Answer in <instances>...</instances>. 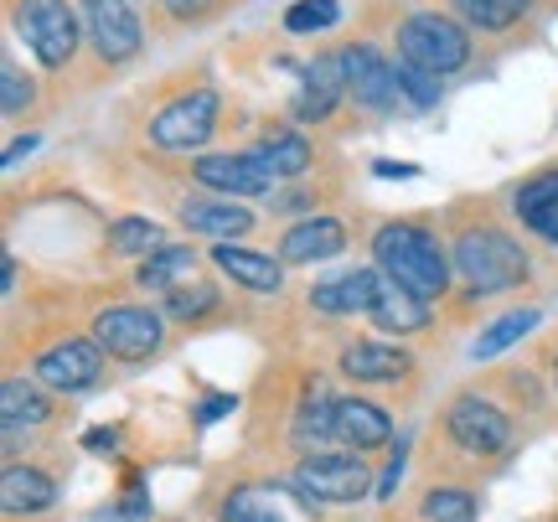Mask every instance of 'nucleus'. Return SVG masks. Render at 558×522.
Wrapping results in <instances>:
<instances>
[{"mask_svg":"<svg viewBox=\"0 0 558 522\" xmlns=\"http://www.w3.org/2000/svg\"><path fill=\"white\" fill-rule=\"evenodd\" d=\"M373 259H378L383 275H393L403 290H414L424 301H435V295L450 290V259H445V248H439L435 233H424L414 222H388V228H378Z\"/></svg>","mask_w":558,"mask_h":522,"instance_id":"f257e3e1","label":"nucleus"},{"mask_svg":"<svg viewBox=\"0 0 558 522\" xmlns=\"http://www.w3.org/2000/svg\"><path fill=\"white\" fill-rule=\"evenodd\" d=\"M399 58L429 68L439 78L460 73L471 62V37L456 16H439V11H414V16L399 26Z\"/></svg>","mask_w":558,"mask_h":522,"instance_id":"f03ea898","label":"nucleus"},{"mask_svg":"<svg viewBox=\"0 0 558 522\" xmlns=\"http://www.w3.org/2000/svg\"><path fill=\"white\" fill-rule=\"evenodd\" d=\"M456 269L465 275V284H471V290L492 295V290L518 284L522 275H527V259H522V248L507 239V233L471 228V233H460V243H456Z\"/></svg>","mask_w":558,"mask_h":522,"instance_id":"7ed1b4c3","label":"nucleus"},{"mask_svg":"<svg viewBox=\"0 0 558 522\" xmlns=\"http://www.w3.org/2000/svg\"><path fill=\"white\" fill-rule=\"evenodd\" d=\"M78 11L68 0H16V32L41 68H68L78 52Z\"/></svg>","mask_w":558,"mask_h":522,"instance_id":"20e7f679","label":"nucleus"},{"mask_svg":"<svg viewBox=\"0 0 558 522\" xmlns=\"http://www.w3.org/2000/svg\"><path fill=\"white\" fill-rule=\"evenodd\" d=\"M213 124H218V94L192 88L150 120V145L156 150H197V145L213 141Z\"/></svg>","mask_w":558,"mask_h":522,"instance_id":"39448f33","label":"nucleus"},{"mask_svg":"<svg viewBox=\"0 0 558 522\" xmlns=\"http://www.w3.org/2000/svg\"><path fill=\"white\" fill-rule=\"evenodd\" d=\"M337 68H341V83H347V99L362 104V109H393L403 99L399 94V73H393V62L383 58L378 47H367V41H352V47H341L337 52Z\"/></svg>","mask_w":558,"mask_h":522,"instance_id":"423d86ee","label":"nucleus"},{"mask_svg":"<svg viewBox=\"0 0 558 522\" xmlns=\"http://www.w3.org/2000/svg\"><path fill=\"white\" fill-rule=\"evenodd\" d=\"M160 337H166V326H160V316L150 305H109V311H99V321H94V342L120 362L150 357L160 347Z\"/></svg>","mask_w":558,"mask_h":522,"instance_id":"0eeeda50","label":"nucleus"},{"mask_svg":"<svg viewBox=\"0 0 558 522\" xmlns=\"http://www.w3.org/2000/svg\"><path fill=\"white\" fill-rule=\"evenodd\" d=\"M295 482L311 502H357L362 491H367V465H362V450H352V456L316 450V456L300 461Z\"/></svg>","mask_w":558,"mask_h":522,"instance_id":"6e6552de","label":"nucleus"},{"mask_svg":"<svg viewBox=\"0 0 558 522\" xmlns=\"http://www.w3.org/2000/svg\"><path fill=\"white\" fill-rule=\"evenodd\" d=\"M445 429H450V440H456L460 450H471V456H497V450H507V440H512V420L501 414L497 403L476 399V393H465V399L450 403Z\"/></svg>","mask_w":558,"mask_h":522,"instance_id":"1a4fd4ad","label":"nucleus"},{"mask_svg":"<svg viewBox=\"0 0 558 522\" xmlns=\"http://www.w3.org/2000/svg\"><path fill=\"white\" fill-rule=\"evenodd\" d=\"M83 21H88V37H94V52L104 62H130L140 58V32L130 0H83Z\"/></svg>","mask_w":558,"mask_h":522,"instance_id":"9d476101","label":"nucleus"},{"mask_svg":"<svg viewBox=\"0 0 558 522\" xmlns=\"http://www.w3.org/2000/svg\"><path fill=\"white\" fill-rule=\"evenodd\" d=\"M99 362H104V347L88 342V337H68V342L47 347L37 357V378L47 388H62V393H78L88 383L99 378Z\"/></svg>","mask_w":558,"mask_h":522,"instance_id":"9b49d317","label":"nucleus"},{"mask_svg":"<svg viewBox=\"0 0 558 522\" xmlns=\"http://www.w3.org/2000/svg\"><path fill=\"white\" fill-rule=\"evenodd\" d=\"M192 177H197L202 186L222 192V197H259V192H269L279 181L254 150H248V156H202V161L192 166Z\"/></svg>","mask_w":558,"mask_h":522,"instance_id":"f8f14e48","label":"nucleus"},{"mask_svg":"<svg viewBox=\"0 0 558 522\" xmlns=\"http://www.w3.org/2000/svg\"><path fill=\"white\" fill-rule=\"evenodd\" d=\"M347 94L341 83V68H337V52L331 58H316L300 68V94H295V120L305 124H326L337 114V99Z\"/></svg>","mask_w":558,"mask_h":522,"instance_id":"ddd939ff","label":"nucleus"},{"mask_svg":"<svg viewBox=\"0 0 558 522\" xmlns=\"http://www.w3.org/2000/svg\"><path fill=\"white\" fill-rule=\"evenodd\" d=\"M367 316H373L383 331L409 337V331H424V326H429V305H424V295L403 290L393 275H383L378 269V290H373V311H367Z\"/></svg>","mask_w":558,"mask_h":522,"instance_id":"4468645a","label":"nucleus"},{"mask_svg":"<svg viewBox=\"0 0 558 522\" xmlns=\"http://www.w3.org/2000/svg\"><path fill=\"white\" fill-rule=\"evenodd\" d=\"M52 502H58V486H52L47 471H37V465H5V476H0V507H5V518H37Z\"/></svg>","mask_w":558,"mask_h":522,"instance_id":"2eb2a0df","label":"nucleus"},{"mask_svg":"<svg viewBox=\"0 0 558 522\" xmlns=\"http://www.w3.org/2000/svg\"><path fill=\"white\" fill-rule=\"evenodd\" d=\"M341 243H347V233H341L337 218H305L279 239V259L284 264H320V259H331V254H341Z\"/></svg>","mask_w":558,"mask_h":522,"instance_id":"dca6fc26","label":"nucleus"},{"mask_svg":"<svg viewBox=\"0 0 558 522\" xmlns=\"http://www.w3.org/2000/svg\"><path fill=\"white\" fill-rule=\"evenodd\" d=\"M409 352L403 347H383V342H352L341 352V373L357 383H399L409 378Z\"/></svg>","mask_w":558,"mask_h":522,"instance_id":"f3484780","label":"nucleus"},{"mask_svg":"<svg viewBox=\"0 0 558 522\" xmlns=\"http://www.w3.org/2000/svg\"><path fill=\"white\" fill-rule=\"evenodd\" d=\"M388 435H393V420L378 403L337 399V440H347L352 450H378V445H388Z\"/></svg>","mask_w":558,"mask_h":522,"instance_id":"a211bd4d","label":"nucleus"},{"mask_svg":"<svg viewBox=\"0 0 558 522\" xmlns=\"http://www.w3.org/2000/svg\"><path fill=\"white\" fill-rule=\"evenodd\" d=\"M213 264H218L228 280L248 284V290H279V284H284V269H279L275 259H264L254 248H239V243H218V248H213Z\"/></svg>","mask_w":558,"mask_h":522,"instance_id":"6ab92c4d","label":"nucleus"},{"mask_svg":"<svg viewBox=\"0 0 558 522\" xmlns=\"http://www.w3.org/2000/svg\"><path fill=\"white\" fill-rule=\"evenodd\" d=\"M181 222H186L192 233H213L218 243H233L254 228V218H248L243 207H233V202H202V197H192L181 207Z\"/></svg>","mask_w":558,"mask_h":522,"instance_id":"aec40b11","label":"nucleus"},{"mask_svg":"<svg viewBox=\"0 0 558 522\" xmlns=\"http://www.w3.org/2000/svg\"><path fill=\"white\" fill-rule=\"evenodd\" d=\"M518 218L538 233V239L558 243V171H543L518 192Z\"/></svg>","mask_w":558,"mask_h":522,"instance_id":"412c9836","label":"nucleus"},{"mask_svg":"<svg viewBox=\"0 0 558 522\" xmlns=\"http://www.w3.org/2000/svg\"><path fill=\"white\" fill-rule=\"evenodd\" d=\"M373 290H378V269H357L347 280L316 284L311 305H320L326 316H352V311H373Z\"/></svg>","mask_w":558,"mask_h":522,"instance_id":"4be33fe9","label":"nucleus"},{"mask_svg":"<svg viewBox=\"0 0 558 522\" xmlns=\"http://www.w3.org/2000/svg\"><path fill=\"white\" fill-rule=\"evenodd\" d=\"M254 156L284 181V177H300V171L311 166V141H300L295 130H264L259 145H254Z\"/></svg>","mask_w":558,"mask_h":522,"instance_id":"5701e85b","label":"nucleus"},{"mask_svg":"<svg viewBox=\"0 0 558 522\" xmlns=\"http://www.w3.org/2000/svg\"><path fill=\"white\" fill-rule=\"evenodd\" d=\"M47 420V399H41V388H32L26 378H11L0 388V424H5V435H21V429H37Z\"/></svg>","mask_w":558,"mask_h":522,"instance_id":"b1692460","label":"nucleus"},{"mask_svg":"<svg viewBox=\"0 0 558 522\" xmlns=\"http://www.w3.org/2000/svg\"><path fill=\"white\" fill-rule=\"evenodd\" d=\"M192 248H156V254H145V264H140V284L145 290H177V284H186V275H192Z\"/></svg>","mask_w":558,"mask_h":522,"instance_id":"393cba45","label":"nucleus"},{"mask_svg":"<svg viewBox=\"0 0 558 522\" xmlns=\"http://www.w3.org/2000/svg\"><path fill=\"white\" fill-rule=\"evenodd\" d=\"M533 326H538V311H512V316H501V321H492L486 331H481V342L471 347V357L476 362L501 357V352H507V347H518Z\"/></svg>","mask_w":558,"mask_h":522,"instance_id":"a878e982","label":"nucleus"},{"mask_svg":"<svg viewBox=\"0 0 558 522\" xmlns=\"http://www.w3.org/2000/svg\"><path fill=\"white\" fill-rule=\"evenodd\" d=\"M450 5H456V16H465L481 32H512L527 11V0H450Z\"/></svg>","mask_w":558,"mask_h":522,"instance_id":"bb28decb","label":"nucleus"},{"mask_svg":"<svg viewBox=\"0 0 558 522\" xmlns=\"http://www.w3.org/2000/svg\"><path fill=\"white\" fill-rule=\"evenodd\" d=\"M295 435L300 440H337V399L331 393H305L295 414Z\"/></svg>","mask_w":558,"mask_h":522,"instance_id":"cd10ccee","label":"nucleus"},{"mask_svg":"<svg viewBox=\"0 0 558 522\" xmlns=\"http://www.w3.org/2000/svg\"><path fill=\"white\" fill-rule=\"evenodd\" d=\"M222 522H284V512H279V502L264 486H243V491H233L222 502Z\"/></svg>","mask_w":558,"mask_h":522,"instance_id":"c85d7f7f","label":"nucleus"},{"mask_svg":"<svg viewBox=\"0 0 558 522\" xmlns=\"http://www.w3.org/2000/svg\"><path fill=\"white\" fill-rule=\"evenodd\" d=\"M393 73H399V94L414 104V109H435L439 104V73H429V68H418V62H409V58L393 62Z\"/></svg>","mask_w":558,"mask_h":522,"instance_id":"c756f323","label":"nucleus"},{"mask_svg":"<svg viewBox=\"0 0 558 522\" xmlns=\"http://www.w3.org/2000/svg\"><path fill=\"white\" fill-rule=\"evenodd\" d=\"M109 248H114V254H156L160 228L150 218H124L109 228Z\"/></svg>","mask_w":558,"mask_h":522,"instance_id":"7c9ffc66","label":"nucleus"},{"mask_svg":"<svg viewBox=\"0 0 558 522\" xmlns=\"http://www.w3.org/2000/svg\"><path fill=\"white\" fill-rule=\"evenodd\" d=\"M213 305H218V290H213V284H202V280L166 290V311H171L177 321H202Z\"/></svg>","mask_w":558,"mask_h":522,"instance_id":"2f4dec72","label":"nucleus"},{"mask_svg":"<svg viewBox=\"0 0 558 522\" xmlns=\"http://www.w3.org/2000/svg\"><path fill=\"white\" fill-rule=\"evenodd\" d=\"M424 518L429 522H476V497L456 491V486H439L424 497Z\"/></svg>","mask_w":558,"mask_h":522,"instance_id":"473e14b6","label":"nucleus"},{"mask_svg":"<svg viewBox=\"0 0 558 522\" xmlns=\"http://www.w3.org/2000/svg\"><path fill=\"white\" fill-rule=\"evenodd\" d=\"M341 21V5L337 0H295L290 11H284V32H326V26H337Z\"/></svg>","mask_w":558,"mask_h":522,"instance_id":"72a5a7b5","label":"nucleus"},{"mask_svg":"<svg viewBox=\"0 0 558 522\" xmlns=\"http://www.w3.org/2000/svg\"><path fill=\"white\" fill-rule=\"evenodd\" d=\"M26 104H37V83H32L16 62L5 58V62H0V109H5V114H21Z\"/></svg>","mask_w":558,"mask_h":522,"instance_id":"f704fd0d","label":"nucleus"},{"mask_svg":"<svg viewBox=\"0 0 558 522\" xmlns=\"http://www.w3.org/2000/svg\"><path fill=\"white\" fill-rule=\"evenodd\" d=\"M399 476H403V440H399V450H393V461H388V471H383V482H378V497H383V502L399 491Z\"/></svg>","mask_w":558,"mask_h":522,"instance_id":"c9c22d12","label":"nucleus"},{"mask_svg":"<svg viewBox=\"0 0 558 522\" xmlns=\"http://www.w3.org/2000/svg\"><path fill=\"white\" fill-rule=\"evenodd\" d=\"M166 11H171L177 21H197V16L213 11V0H166Z\"/></svg>","mask_w":558,"mask_h":522,"instance_id":"e433bc0d","label":"nucleus"},{"mask_svg":"<svg viewBox=\"0 0 558 522\" xmlns=\"http://www.w3.org/2000/svg\"><path fill=\"white\" fill-rule=\"evenodd\" d=\"M233 409H239V399H228V393H222V399H207V403H202L197 420H202V424H213V420H222V414H233Z\"/></svg>","mask_w":558,"mask_h":522,"instance_id":"4c0bfd02","label":"nucleus"},{"mask_svg":"<svg viewBox=\"0 0 558 522\" xmlns=\"http://www.w3.org/2000/svg\"><path fill=\"white\" fill-rule=\"evenodd\" d=\"M37 135H16V141H11V145H5V166H16L21 161V156H32V150H37Z\"/></svg>","mask_w":558,"mask_h":522,"instance_id":"58836bf2","label":"nucleus"},{"mask_svg":"<svg viewBox=\"0 0 558 522\" xmlns=\"http://www.w3.org/2000/svg\"><path fill=\"white\" fill-rule=\"evenodd\" d=\"M373 171H378V177H418L414 161H378Z\"/></svg>","mask_w":558,"mask_h":522,"instance_id":"ea45409f","label":"nucleus"},{"mask_svg":"<svg viewBox=\"0 0 558 522\" xmlns=\"http://www.w3.org/2000/svg\"><path fill=\"white\" fill-rule=\"evenodd\" d=\"M120 445V435L114 429H99V435H88V450H114Z\"/></svg>","mask_w":558,"mask_h":522,"instance_id":"a19ab883","label":"nucleus"}]
</instances>
